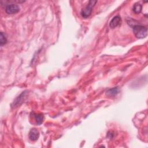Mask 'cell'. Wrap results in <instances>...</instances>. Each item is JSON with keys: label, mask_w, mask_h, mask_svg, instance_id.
<instances>
[{"label": "cell", "mask_w": 148, "mask_h": 148, "mask_svg": "<svg viewBox=\"0 0 148 148\" xmlns=\"http://www.w3.org/2000/svg\"><path fill=\"white\" fill-rule=\"evenodd\" d=\"M131 27L136 38L142 39L147 36V28L146 26L140 24H134Z\"/></svg>", "instance_id": "6da1fadb"}, {"label": "cell", "mask_w": 148, "mask_h": 148, "mask_svg": "<svg viewBox=\"0 0 148 148\" xmlns=\"http://www.w3.org/2000/svg\"><path fill=\"white\" fill-rule=\"evenodd\" d=\"M97 2V1H90L88 2L86 6L84 9H83L81 11L80 14L82 17L86 18L91 15L92 10V8L95 6Z\"/></svg>", "instance_id": "7a4b0ae2"}, {"label": "cell", "mask_w": 148, "mask_h": 148, "mask_svg": "<svg viewBox=\"0 0 148 148\" xmlns=\"http://www.w3.org/2000/svg\"><path fill=\"white\" fill-rule=\"evenodd\" d=\"M20 10V7L16 3L7 4L5 6V12L9 14L17 13Z\"/></svg>", "instance_id": "3957f363"}, {"label": "cell", "mask_w": 148, "mask_h": 148, "mask_svg": "<svg viewBox=\"0 0 148 148\" xmlns=\"http://www.w3.org/2000/svg\"><path fill=\"white\" fill-rule=\"evenodd\" d=\"M121 23V18L119 16H116L113 17L109 23V27L111 28H114L119 25Z\"/></svg>", "instance_id": "277c9868"}, {"label": "cell", "mask_w": 148, "mask_h": 148, "mask_svg": "<svg viewBox=\"0 0 148 148\" xmlns=\"http://www.w3.org/2000/svg\"><path fill=\"white\" fill-rule=\"evenodd\" d=\"M27 91H24L16 99L15 101L13 102V107H16L17 106H19L20 104H21L23 103V102L24 101L26 94H27Z\"/></svg>", "instance_id": "5b68a950"}, {"label": "cell", "mask_w": 148, "mask_h": 148, "mask_svg": "<svg viewBox=\"0 0 148 148\" xmlns=\"http://www.w3.org/2000/svg\"><path fill=\"white\" fill-rule=\"evenodd\" d=\"M29 138L31 140L35 141L38 140L39 137V132L36 128H32L30 130L28 135Z\"/></svg>", "instance_id": "8992f818"}, {"label": "cell", "mask_w": 148, "mask_h": 148, "mask_svg": "<svg viewBox=\"0 0 148 148\" xmlns=\"http://www.w3.org/2000/svg\"><path fill=\"white\" fill-rule=\"evenodd\" d=\"M119 92V90L118 87H113L112 88H110L106 92V94L107 95L109 96V97H113L115 96L116 95H117Z\"/></svg>", "instance_id": "52a82bcc"}, {"label": "cell", "mask_w": 148, "mask_h": 148, "mask_svg": "<svg viewBox=\"0 0 148 148\" xmlns=\"http://www.w3.org/2000/svg\"><path fill=\"white\" fill-rule=\"evenodd\" d=\"M34 117L35 118V120L37 124H38V125L41 124L44 120V116L42 114L34 113Z\"/></svg>", "instance_id": "ba28073f"}, {"label": "cell", "mask_w": 148, "mask_h": 148, "mask_svg": "<svg viewBox=\"0 0 148 148\" xmlns=\"http://www.w3.org/2000/svg\"><path fill=\"white\" fill-rule=\"evenodd\" d=\"M142 6L140 3H136L134 4V5L133 6V11L135 13L138 14V13H140V12L142 10Z\"/></svg>", "instance_id": "9c48e42d"}, {"label": "cell", "mask_w": 148, "mask_h": 148, "mask_svg": "<svg viewBox=\"0 0 148 148\" xmlns=\"http://www.w3.org/2000/svg\"><path fill=\"white\" fill-rule=\"evenodd\" d=\"M7 43V39L5 36V34L3 32H1V37H0V44L1 46H2L3 45H5Z\"/></svg>", "instance_id": "30bf717a"}]
</instances>
